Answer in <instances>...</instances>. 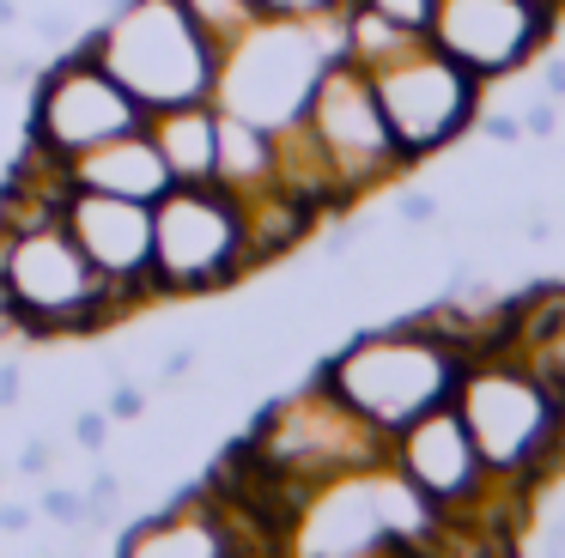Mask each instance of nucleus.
I'll use <instances>...</instances> for the list:
<instances>
[{
  "label": "nucleus",
  "mask_w": 565,
  "mask_h": 558,
  "mask_svg": "<svg viewBox=\"0 0 565 558\" xmlns=\"http://www.w3.org/2000/svg\"><path fill=\"white\" fill-rule=\"evenodd\" d=\"M456 412L492 473L547 492L565 468V395L516 346L475 352L456 376Z\"/></svg>",
  "instance_id": "nucleus-1"
},
{
  "label": "nucleus",
  "mask_w": 565,
  "mask_h": 558,
  "mask_svg": "<svg viewBox=\"0 0 565 558\" xmlns=\"http://www.w3.org/2000/svg\"><path fill=\"white\" fill-rule=\"evenodd\" d=\"M0 291L13 298L25 340L98 334L116 315H135L140 303H159L147 286H110L86 261V249L74 243L62 213L25 230H0Z\"/></svg>",
  "instance_id": "nucleus-2"
},
{
  "label": "nucleus",
  "mask_w": 565,
  "mask_h": 558,
  "mask_svg": "<svg viewBox=\"0 0 565 558\" xmlns=\"http://www.w3.org/2000/svg\"><path fill=\"white\" fill-rule=\"evenodd\" d=\"M462 352L450 340H438L419 315L402 322H383L353 334L341 352L317 364V376L359 412L365 425H377L383 437H395L407 419H419L426 407L456 395V376H462Z\"/></svg>",
  "instance_id": "nucleus-3"
},
{
  "label": "nucleus",
  "mask_w": 565,
  "mask_h": 558,
  "mask_svg": "<svg viewBox=\"0 0 565 558\" xmlns=\"http://www.w3.org/2000/svg\"><path fill=\"white\" fill-rule=\"evenodd\" d=\"M74 49L104 61L116 85L147 109L213 97V79H220V49L189 24L177 0H116L110 19L92 24Z\"/></svg>",
  "instance_id": "nucleus-4"
},
{
  "label": "nucleus",
  "mask_w": 565,
  "mask_h": 558,
  "mask_svg": "<svg viewBox=\"0 0 565 558\" xmlns=\"http://www.w3.org/2000/svg\"><path fill=\"white\" fill-rule=\"evenodd\" d=\"M341 49V12L322 19H262L244 43L220 55V79H213V104L225 116H244L256 128H286L305 116L310 92H317L322 67Z\"/></svg>",
  "instance_id": "nucleus-5"
},
{
  "label": "nucleus",
  "mask_w": 565,
  "mask_h": 558,
  "mask_svg": "<svg viewBox=\"0 0 565 558\" xmlns=\"http://www.w3.org/2000/svg\"><path fill=\"white\" fill-rule=\"evenodd\" d=\"M244 443L262 468H274L280 480L310 485V492L390 461V437L359 419L322 376H310V383L286 400H268Z\"/></svg>",
  "instance_id": "nucleus-6"
},
{
  "label": "nucleus",
  "mask_w": 565,
  "mask_h": 558,
  "mask_svg": "<svg viewBox=\"0 0 565 558\" xmlns=\"http://www.w3.org/2000/svg\"><path fill=\"white\" fill-rule=\"evenodd\" d=\"M244 206L220 182H171L152 201V286L159 298H213L249 279Z\"/></svg>",
  "instance_id": "nucleus-7"
},
{
  "label": "nucleus",
  "mask_w": 565,
  "mask_h": 558,
  "mask_svg": "<svg viewBox=\"0 0 565 558\" xmlns=\"http://www.w3.org/2000/svg\"><path fill=\"white\" fill-rule=\"evenodd\" d=\"M365 73H371V85H377L383 121H390V133H395L407 164L450 152L462 133H475L480 109H487V85L468 67H456L444 49H431L426 36H419L414 49H402L395 61L365 67Z\"/></svg>",
  "instance_id": "nucleus-8"
},
{
  "label": "nucleus",
  "mask_w": 565,
  "mask_h": 558,
  "mask_svg": "<svg viewBox=\"0 0 565 558\" xmlns=\"http://www.w3.org/2000/svg\"><path fill=\"white\" fill-rule=\"evenodd\" d=\"M305 128L317 133V146L329 152L334 182H341V194L353 206L414 170L402 158V146H395L390 121H383L371 73L359 67V61H347V55H334L329 67H322L317 92H310V104H305Z\"/></svg>",
  "instance_id": "nucleus-9"
},
{
  "label": "nucleus",
  "mask_w": 565,
  "mask_h": 558,
  "mask_svg": "<svg viewBox=\"0 0 565 558\" xmlns=\"http://www.w3.org/2000/svg\"><path fill=\"white\" fill-rule=\"evenodd\" d=\"M147 116L152 109L135 104V97L116 85V73L104 67V61H92L86 49H62L55 67L38 73L25 133L43 146V152H55L67 164V158L92 152V146L116 140V133L147 128Z\"/></svg>",
  "instance_id": "nucleus-10"
},
{
  "label": "nucleus",
  "mask_w": 565,
  "mask_h": 558,
  "mask_svg": "<svg viewBox=\"0 0 565 558\" xmlns=\"http://www.w3.org/2000/svg\"><path fill=\"white\" fill-rule=\"evenodd\" d=\"M559 12L565 7H547V0H438L426 43L444 49L456 67H468L480 85H499L553 43Z\"/></svg>",
  "instance_id": "nucleus-11"
},
{
  "label": "nucleus",
  "mask_w": 565,
  "mask_h": 558,
  "mask_svg": "<svg viewBox=\"0 0 565 558\" xmlns=\"http://www.w3.org/2000/svg\"><path fill=\"white\" fill-rule=\"evenodd\" d=\"M390 468L402 473V480L414 485V492L426 497L444 522L462 516V509L487 492V480H492L487 455H480L475 431L462 425L456 400L426 407L419 419H407L402 431L390 437Z\"/></svg>",
  "instance_id": "nucleus-12"
},
{
  "label": "nucleus",
  "mask_w": 565,
  "mask_h": 558,
  "mask_svg": "<svg viewBox=\"0 0 565 558\" xmlns=\"http://www.w3.org/2000/svg\"><path fill=\"white\" fill-rule=\"evenodd\" d=\"M62 218L86 261L98 267L110 286H152V201H128V194H98V189H67Z\"/></svg>",
  "instance_id": "nucleus-13"
},
{
  "label": "nucleus",
  "mask_w": 565,
  "mask_h": 558,
  "mask_svg": "<svg viewBox=\"0 0 565 558\" xmlns=\"http://www.w3.org/2000/svg\"><path fill=\"white\" fill-rule=\"evenodd\" d=\"M171 164H164L159 140L147 128L116 133V140L92 146V152L67 158V189H98V194H128V201H159L171 189Z\"/></svg>",
  "instance_id": "nucleus-14"
},
{
  "label": "nucleus",
  "mask_w": 565,
  "mask_h": 558,
  "mask_svg": "<svg viewBox=\"0 0 565 558\" xmlns=\"http://www.w3.org/2000/svg\"><path fill=\"white\" fill-rule=\"evenodd\" d=\"M147 133L159 140V152H164L177 182H213V164H220V104L213 97L152 109Z\"/></svg>",
  "instance_id": "nucleus-15"
},
{
  "label": "nucleus",
  "mask_w": 565,
  "mask_h": 558,
  "mask_svg": "<svg viewBox=\"0 0 565 558\" xmlns=\"http://www.w3.org/2000/svg\"><path fill=\"white\" fill-rule=\"evenodd\" d=\"M244 243H249V267H274V261H286V255L298 249V243H310L317 237V225H322V213L310 201H298V194H286V189H256V194H244Z\"/></svg>",
  "instance_id": "nucleus-16"
},
{
  "label": "nucleus",
  "mask_w": 565,
  "mask_h": 558,
  "mask_svg": "<svg viewBox=\"0 0 565 558\" xmlns=\"http://www.w3.org/2000/svg\"><path fill=\"white\" fill-rule=\"evenodd\" d=\"M213 182L232 189L237 201L256 189H274V133L220 109V164H213Z\"/></svg>",
  "instance_id": "nucleus-17"
},
{
  "label": "nucleus",
  "mask_w": 565,
  "mask_h": 558,
  "mask_svg": "<svg viewBox=\"0 0 565 558\" xmlns=\"http://www.w3.org/2000/svg\"><path fill=\"white\" fill-rule=\"evenodd\" d=\"M177 7L189 12V24H195L201 36H207L213 49H232V43H244L249 31H256L262 19H268V12L256 7V0H177Z\"/></svg>",
  "instance_id": "nucleus-18"
},
{
  "label": "nucleus",
  "mask_w": 565,
  "mask_h": 558,
  "mask_svg": "<svg viewBox=\"0 0 565 558\" xmlns=\"http://www.w3.org/2000/svg\"><path fill=\"white\" fill-rule=\"evenodd\" d=\"M38 522H55V528L86 534V492H74V485H43V497H38Z\"/></svg>",
  "instance_id": "nucleus-19"
},
{
  "label": "nucleus",
  "mask_w": 565,
  "mask_h": 558,
  "mask_svg": "<svg viewBox=\"0 0 565 558\" xmlns=\"http://www.w3.org/2000/svg\"><path fill=\"white\" fill-rule=\"evenodd\" d=\"M395 218H402L407 230H431L444 218V194L438 189H402L395 194Z\"/></svg>",
  "instance_id": "nucleus-20"
},
{
  "label": "nucleus",
  "mask_w": 565,
  "mask_h": 558,
  "mask_svg": "<svg viewBox=\"0 0 565 558\" xmlns=\"http://www.w3.org/2000/svg\"><path fill=\"white\" fill-rule=\"evenodd\" d=\"M359 7L383 12L390 24H402V31H414V36H426L431 31V7H438V0H359Z\"/></svg>",
  "instance_id": "nucleus-21"
},
{
  "label": "nucleus",
  "mask_w": 565,
  "mask_h": 558,
  "mask_svg": "<svg viewBox=\"0 0 565 558\" xmlns=\"http://www.w3.org/2000/svg\"><path fill=\"white\" fill-rule=\"evenodd\" d=\"M516 116H523V140H553V133H559V97L541 92V97H529Z\"/></svg>",
  "instance_id": "nucleus-22"
},
{
  "label": "nucleus",
  "mask_w": 565,
  "mask_h": 558,
  "mask_svg": "<svg viewBox=\"0 0 565 558\" xmlns=\"http://www.w3.org/2000/svg\"><path fill=\"white\" fill-rule=\"evenodd\" d=\"M110 431H116V419L104 407H79L74 412V443L86 449V455H98V449L110 443Z\"/></svg>",
  "instance_id": "nucleus-23"
},
{
  "label": "nucleus",
  "mask_w": 565,
  "mask_h": 558,
  "mask_svg": "<svg viewBox=\"0 0 565 558\" xmlns=\"http://www.w3.org/2000/svg\"><path fill=\"white\" fill-rule=\"evenodd\" d=\"M104 412H110L116 425L147 419V388H140V383H116V388H110V400H104Z\"/></svg>",
  "instance_id": "nucleus-24"
},
{
  "label": "nucleus",
  "mask_w": 565,
  "mask_h": 558,
  "mask_svg": "<svg viewBox=\"0 0 565 558\" xmlns=\"http://www.w3.org/2000/svg\"><path fill=\"white\" fill-rule=\"evenodd\" d=\"M268 19H322V12H341L347 0H256Z\"/></svg>",
  "instance_id": "nucleus-25"
},
{
  "label": "nucleus",
  "mask_w": 565,
  "mask_h": 558,
  "mask_svg": "<svg viewBox=\"0 0 565 558\" xmlns=\"http://www.w3.org/2000/svg\"><path fill=\"white\" fill-rule=\"evenodd\" d=\"M195 371H201V346H195V340H183V346L164 352V364H159V388L183 383V376H195Z\"/></svg>",
  "instance_id": "nucleus-26"
},
{
  "label": "nucleus",
  "mask_w": 565,
  "mask_h": 558,
  "mask_svg": "<svg viewBox=\"0 0 565 558\" xmlns=\"http://www.w3.org/2000/svg\"><path fill=\"white\" fill-rule=\"evenodd\" d=\"M475 128L487 133L492 146H523V116H487V109H480Z\"/></svg>",
  "instance_id": "nucleus-27"
},
{
  "label": "nucleus",
  "mask_w": 565,
  "mask_h": 558,
  "mask_svg": "<svg viewBox=\"0 0 565 558\" xmlns=\"http://www.w3.org/2000/svg\"><path fill=\"white\" fill-rule=\"evenodd\" d=\"M50 468H55V443H50V437H31V443L19 449V473H31V480H43Z\"/></svg>",
  "instance_id": "nucleus-28"
},
{
  "label": "nucleus",
  "mask_w": 565,
  "mask_h": 558,
  "mask_svg": "<svg viewBox=\"0 0 565 558\" xmlns=\"http://www.w3.org/2000/svg\"><path fill=\"white\" fill-rule=\"evenodd\" d=\"M19 395H25V371H19V358H0V412H13Z\"/></svg>",
  "instance_id": "nucleus-29"
},
{
  "label": "nucleus",
  "mask_w": 565,
  "mask_h": 558,
  "mask_svg": "<svg viewBox=\"0 0 565 558\" xmlns=\"http://www.w3.org/2000/svg\"><path fill=\"white\" fill-rule=\"evenodd\" d=\"M67 31H74V12H67V7H43L38 12V36H43V43H55V36H67Z\"/></svg>",
  "instance_id": "nucleus-30"
},
{
  "label": "nucleus",
  "mask_w": 565,
  "mask_h": 558,
  "mask_svg": "<svg viewBox=\"0 0 565 558\" xmlns=\"http://www.w3.org/2000/svg\"><path fill=\"white\" fill-rule=\"evenodd\" d=\"M31 522H38V509H25V504H0V534H25Z\"/></svg>",
  "instance_id": "nucleus-31"
},
{
  "label": "nucleus",
  "mask_w": 565,
  "mask_h": 558,
  "mask_svg": "<svg viewBox=\"0 0 565 558\" xmlns=\"http://www.w3.org/2000/svg\"><path fill=\"white\" fill-rule=\"evenodd\" d=\"M541 92H547V97H565V61H547V73H541Z\"/></svg>",
  "instance_id": "nucleus-32"
},
{
  "label": "nucleus",
  "mask_w": 565,
  "mask_h": 558,
  "mask_svg": "<svg viewBox=\"0 0 565 558\" xmlns=\"http://www.w3.org/2000/svg\"><path fill=\"white\" fill-rule=\"evenodd\" d=\"M19 24V0H0V31H13Z\"/></svg>",
  "instance_id": "nucleus-33"
},
{
  "label": "nucleus",
  "mask_w": 565,
  "mask_h": 558,
  "mask_svg": "<svg viewBox=\"0 0 565 558\" xmlns=\"http://www.w3.org/2000/svg\"><path fill=\"white\" fill-rule=\"evenodd\" d=\"M547 7H565V0H547Z\"/></svg>",
  "instance_id": "nucleus-34"
}]
</instances>
